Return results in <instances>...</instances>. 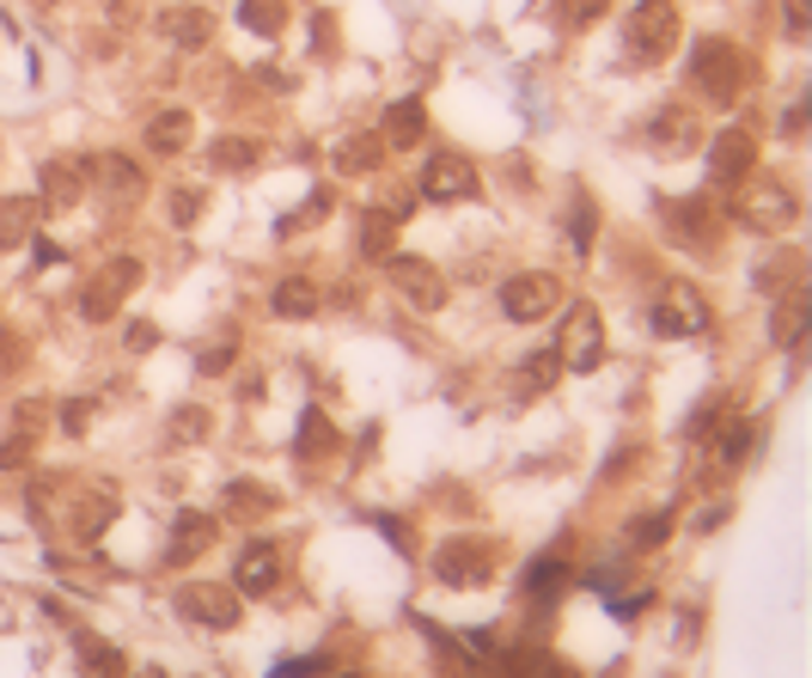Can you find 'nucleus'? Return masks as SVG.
Wrapping results in <instances>:
<instances>
[{"instance_id":"nucleus-1","label":"nucleus","mask_w":812,"mask_h":678,"mask_svg":"<svg viewBox=\"0 0 812 678\" xmlns=\"http://www.w3.org/2000/svg\"><path fill=\"white\" fill-rule=\"evenodd\" d=\"M495 562H501V538H476V532H464V538H446L440 550H434V581L440 586H459V593H476V586H489Z\"/></svg>"},{"instance_id":"nucleus-2","label":"nucleus","mask_w":812,"mask_h":678,"mask_svg":"<svg viewBox=\"0 0 812 678\" xmlns=\"http://www.w3.org/2000/svg\"><path fill=\"white\" fill-rule=\"evenodd\" d=\"M746 56H739L734 44H720V37H703V44L690 49V86L708 98V105H734L739 93H746Z\"/></svg>"},{"instance_id":"nucleus-3","label":"nucleus","mask_w":812,"mask_h":678,"mask_svg":"<svg viewBox=\"0 0 812 678\" xmlns=\"http://www.w3.org/2000/svg\"><path fill=\"white\" fill-rule=\"evenodd\" d=\"M678 44V7L672 0H635V13L623 25L629 62H666V49Z\"/></svg>"},{"instance_id":"nucleus-4","label":"nucleus","mask_w":812,"mask_h":678,"mask_svg":"<svg viewBox=\"0 0 812 678\" xmlns=\"http://www.w3.org/2000/svg\"><path fill=\"white\" fill-rule=\"evenodd\" d=\"M734 215H739V227H751V232H788L800 220V196L788 184H776V178H758V184L739 190Z\"/></svg>"},{"instance_id":"nucleus-5","label":"nucleus","mask_w":812,"mask_h":678,"mask_svg":"<svg viewBox=\"0 0 812 678\" xmlns=\"http://www.w3.org/2000/svg\"><path fill=\"white\" fill-rule=\"evenodd\" d=\"M141 281V263L135 257H117V263H105L86 288H80V318L86 324H105V318H117V306H123V293Z\"/></svg>"},{"instance_id":"nucleus-6","label":"nucleus","mask_w":812,"mask_h":678,"mask_svg":"<svg viewBox=\"0 0 812 678\" xmlns=\"http://www.w3.org/2000/svg\"><path fill=\"white\" fill-rule=\"evenodd\" d=\"M556 306H562V281L544 276V269H525V276H513L501 288V312L513 324H537V318H550Z\"/></svg>"},{"instance_id":"nucleus-7","label":"nucleus","mask_w":812,"mask_h":678,"mask_svg":"<svg viewBox=\"0 0 812 678\" xmlns=\"http://www.w3.org/2000/svg\"><path fill=\"white\" fill-rule=\"evenodd\" d=\"M647 147L659 159H684L690 147H703V123H696V110L690 105H659L647 117Z\"/></svg>"},{"instance_id":"nucleus-8","label":"nucleus","mask_w":812,"mask_h":678,"mask_svg":"<svg viewBox=\"0 0 812 678\" xmlns=\"http://www.w3.org/2000/svg\"><path fill=\"white\" fill-rule=\"evenodd\" d=\"M422 196H428V202H476V196H483L476 166L464 154H434L428 171H422Z\"/></svg>"},{"instance_id":"nucleus-9","label":"nucleus","mask_w":812,"mask_h":678,"mask_svg":"<svg viewBox=\"0 0 812 678\" xmlns=\"http://www.w3.org/2000/svg\"><path fill=\"white\" fill-rule=\"evenodd\" d=\"M385 263H391V288H398L415 312H440L446 306V276L428 257H385Z\"/></svg>"},{"instance_id":"nucleus-10","label":"nucleus","mask_w":812,"mask_h":678,"mask_svg":"<svg viewBox=\"0 0 812 678\" xmlns=\"http://www.w3.org/2000/svg\"><path fill=\"white\" fill-rule=\"evenodd\" d=\"M605 361V324L593 306H568V330H562V367L593 373Z\"/></svg>"},{"instance_id":"nucleus-11","label":"nucleus","mask_w":812,"mask_h":678,"mask_svg":"<svg viewBox=\"0 0 812 678\" xmlns=\"http://www.w3.org/2000/svg\"><path fill=\"white\" fill-rule=\"evenodd\" d=\"M647 324H654L659 337H696V330H708V306H703V293L666 288L654 300V312H647Z\"/></svg>"},{"instance_id":"nucleus-12","label":"nucleus","mask_w":812,"mask_h":678,"mask_svg":"<svg viewBox=\"0 0 812 678\" xmlns=\"http://www.w3.org/2000/svg\"><path fill=\"white\" fill-rule=\"evenodd\" d=\"M178 612L190 623H208V630H232L239 623V593L215 581H196V586H178Z\"/></svg>"},{"instance_id":"nucleus-13","label":"nucleus","mask_w":812,"mask_h":678,"mask_svg":"<svg viewBox=\"0 0 812 678\" xmlns=\"http://www.w3.org/2000/svg\"><path fill=\"white\" fill-rule=\"evenodd\" d=\"M751 166H758V147H751L746 129H720L715 141H708V178L727 190H739L751 178Z\"/></svg>"},{"instance_id":"nucleus-14","label":"nucleus","mask_w":812,"mask_h":678,"mask_svg":"<svg viewBox=\"0 0 812 678\" xmlns=\"http://www.w3.org/2000/svg\"><path fill=\"white\" fill-rule=\"evenodd\" d=\"M281 581V556L269 538H251L239 550V569H232V593H269Z\"/></svg>"},{"instance_id":"nucleus-15","label":"nucleus","mask_w":812,"mask_h":678,"mask_svg":"<svg viewBox=\"0 0 812 678\" xmlns=\"http://www.w3.org/2000/svg\"><path fill=\"white\" fill-rule=\"evenodd\" d=\"M37 184H44L49 208H74V202L86 196V166H80V159H44Z\"/></svg>"},{"instance_id":"nucleus-16","label":"nucleus","mask_w":812,"mask_h":678,"mask_svg":"<svg viewBox=\"0 0 812 678\" xmlns=\"http://www.w3.org/2000/svg\"><path fill=\"white\" fill-rule=\"evenodd\" d=\"M86 178H93L105 196H141V166L123 154H93L86 159Z\"/></svg>"},{"instance_id":"nucleus-17","label":"nucleus","mask_w":812,"mask_h":678,"mask_svg":"<svg viewBox=\"0 0 812 678\" xmlns=\"http://www.w3.org/2000/svg\"><path fill=\"white\" fill-rule=\"evenodd\" d=\"M215 532H220V520H215V513H178V525H171V550H166V562H190L196 550H208V544H215Z\"/></svg>"},{"instance_id":"nucleus-18","label":"nucleus","mask_w":812,"mask_h":678,"mask_svg":"<svg viewBox=\"0 0 812 678\" xmlns=\"http://www.w3.org/2000/svg\"><path fill=\"white\" fill-rule=\"evenodd\" d=\"M159 37H171L178 49H202L215 37V19L202 7H171V13H159Z\"/></svg>"},{"instance_id":"nucleus-19","label":"nucleus","mask_w":812,"mask_h":678,"mask_svg":"<svg viewBox=\"0 0 812 678\" xmlns=\"http://www.w3.org/2000/svg\"><path fill=\"white\" fill-rule=\"evenodd\" d=\"M318 306H324V293H318V281H306V276H281L276 293H269V312H276V318H312Z\"/></svg>"},{"instance_id":"nucleus-20","label":"nucleus","mask_w":812,"mask_h":678,"mask_svg":"<svg viewBox=\"0 0 812 678\" xmlns=\"http://www.w3.org/2000/svg\"><path fill=\"white\" fill-rule=\"evenodd\" d=\"M398 227L403 220L391 215V208H367V215H361V257H373V263L398 257Z\"/></svg>"},{"instance_id":"nucleus-21","label":"nucleus","mask_w":812,"mask_h":678,"mask_svg":"<svg viewBox=\"0 0 812 678\" xmlns=\"http://www.w3.org/2000/svg\"><path fill=\"white\" fill-rule=\"evenodd\" d=\"M428 135V110L415 105V98H398V105L385 110V141H391V147H415V141Z\"/></svg>"},{"instance_id":"nucleus-22","label":"nucleus","mask_w":812,"mask_h":678,"mask_svg":"<svg viewBox=\"0 0 812 678\" xmlns=\"http://www.w3.org/2000/svg\"><path fill=\"white\" fill-rule=\"evenodd\" d=\"M190 135H196L190 110H159L154 123H147V147H154V154H184Z\"/></svg>"},{"instance_id":"nucleus-23","label":"nucleus","mask_w":812,"mask_h":678,"mask_svg":"<svg viewBox=\"0 0 812 678\" xmlns=\"http://www.w3.org/2000/svg\"><path fill=\"white\" fill-rule=\"evenodd\" d=\"M769 342H807V288H795L788 300H776V312H769Z\"/></svg>"},{"instance_id":"nucleus-24","label":"nucleus","mask_w":812,"mask_h":678,"mask_svg":"<svg viewBox=\"0 0 812 678\" xmlns=\"http://www.w3.org/2000/svg\"><path fill=\"white\" fill-rule=\"evenodd\" d=\"M37 227V202L32 196H0V251L7 245H25Z\"/></svg>"},{"instance_id":"nucleus-25","label":"nucleus","mask_w":812,"mask_h":678,"mask_svg":"<svg viewBox=\"0 0 812 678\" xmlns=\"http://www.w3.org/2000/svg\"><path fill=\"white\" fill-rule=\"evenodd\" d=\"M556 373H562V349H537V355L520 367L513 391H520V398H537V391H550V386H556Z\"/></svg>"},{"instance_id":"nucleus-26","label":"nucleus","mask_w":812,"mask_h":678,"mask_svg":"<svg viewBox=\"0 0 812 678\" xmlns=\"http://www.w3.org/2000/svg\"><path fill=\"white\" fill-rule=\"evenodd\" d=\"M495 661H501V678H568L544 647H513V654H495Z\"/></svg>"},{"instance_id":"nucleus-27","label":"nucleus","mask_w":812,"mask_h":678,"mask_svg":"<svg viewBox=\"0 0 812 678\" xmlns=\"http://www.w3.org/2000/svg\"><path fill=\"white\" fill-rule=\"evenodd\" d=\"M379 159H385V141L379 135H349L337 147V166L349 171V178H367V171H379Z\"/></svg>"},{"instance_id":"nucleus-28","label":"nucleus","mask_w":812,"mask_h":678,"mask_svg":"<svg viewBox=\"0 0 812 678\" xmlns=\"http://www.w3.org/2000/svg\"><path fill=\"white\" fill-rule=\"evenodd\" d=\"M568 581H574V569H568L562 556H537L532 569H525V593H532V600H556Z\"/></svg>"},{"instance_id":"nucleus-29","label":"nucleus","mask_w":812,"mask_h":678,"mask_svg":"<svg viewBox=\"0 0 812 678\" xmlns=\"http://www.w3.org/2000/svg\"><path fill=\"white\" fill-rule=\"evenodd\" d=\"M269 508H276V495L263 489V483H227V513L232 520H263Z\"/></svg>"},{"instance_id":"nucleus-30","label":"nucleus","mask_w":812,"mask_h":678,"mask_svg":"<svg viewBox=\"0 0 812 678\" xmlns=\"http://www.w3.org/2000/svg\"><path fill=\"white\" fill-rule=\"evenodd\" d=\"M239 19H245L257 37H281V25H288V0H239Z\"/></svg>"},{"instance_id":"nucleus-31","label":"nucleus","mask_w":812,"mask_h":678,"mask_svg":"<svg viewBox=\"0 0 812 678\" xmlns=\"http://www.w3.org/2000/svg\"><path fill=\"white\" fill-rule=\"evenodd\" d=\"M593 232H598L593 196H574V208H568V245H574V251H593Z\"/></svg>"},{"instance_id":"nucleus-32","label":"nucleus","mask_w":812,"mask_h":678,"mask_svg":"<svg viewBox=\"0 0 812 678\" xmlns=\"http://www.w3.org/2000/svg\"><path fill=\"white\" fill-rule=\"evenodd\" d=\"M208 159H215L220 171H251V166H257V141L227 135V141H215V147H208Z\"/></svg>"},{"instance_id":"nucleus-33","label":"nucleus","mask_w":812,"mask_h":678,"mask_svg":"<svg viewBox=\"0 0 812 678\" xmlns=\"http://www.w3.org/2000/svg\"><path fill=\"white\" fill-rule=\"evenodd\" d=\"M300 434H306V440H300V452H306V459H324V452H337V428H330L318 410H306V416H300Z\"/></svg>"},{"instance_id":"nucleus-34","label":"nucleus","mask_w":812,"mask_h":678,"mask_svg":"<svg viewBox=\"0 0 812 678\" xmlns=\"http://www.w3.org/2000/svg\"><path fill=\"white\" fill-rule=\"evenodd\" d=\"M751 422H739V416H727L720 422V464H739V459H751Z\"/></svg>"},{"instance_id":"nucleus-35","label":"nucleus","mask_w":812,"mask_h":678,"mask_svg":"<svg viewBox=\"0 0 812 678\" xmlns=\"http://www.w3.org/2000/svg\"><path fill=\"white\" fill-rule=\"evenodd\" d=\"M202 434H208V410H202V403H184V410L171 416V440H178V447H196Z\"/></svg>"},{"instance_id":"nucleus-36","label":"nucleus","mask_w":812,"mask_h":678,"mask_svg":"<svg viewBox=\"0 0 812 678\" xmlns=\"http://www.w3.org/2000/svg\"><path fill=\"white\" fill-rule=\"evenodd\" d=\"M598 13H605V0H556V25L562 32H586Z\"/></svg>"},{"instance_id":"nucleus-37","label":"nucleus","mask_w":812,"mask_h":678,"mask_svg":"<svg viewBox=\"0 0 812 678\" xmlns=\"http://www.w3.org/2000/svg\"><path fill=\"white\" fill-rule=\"evenodd\" d=\"M666 532H672V513H647V520L629 525V544H635V550H654V544H666Z\"/></svg>"},{"instance_id":"nucleus-38","label":"nucleus","mask_w":812,"mask_h":678,"mask_svg":"<svg viewBox=\"0 0 812 678\" xmlns=\"http://www.w3.org/2000/svg\"><path fill=\"white\" fill-rule=\"evenodd\" d=\"M56 416H62V428H68V434H86V422H93V398H68Z\"/></svg>"},{"instance_id":"nucleus-39","label":"nucleus","mask_w":812,"mask_h":678,"mask_svg":"<svg viewBox=\"0 0 812 678\" xmlns=\"http://www.w3.org/2000/svg\"><path fill=\"white\" fill-rule=\"evenodd\" d=\"M196 215H202V190H171V220H178V227H190Z\"/></svg>"},{"instance_id":"nucleus-40","label":"nucleus","mask_w":812,"mask_h":678,"mask_svg":"<svg viewBox=\"0 0 812 678\" xmlns=\"http://www.w3.org/2000/svg\"><path fill=\"white\" fill-rule=\"evenodd\" d=\"M269 678H330V661H318V654H312V661H288V666H276Z\"/></svg>"},{"instance_id":"nucleus-41","label":"nucleus","mask_w":812,"mask_h":678,"mask_svg":"<svg viewBox=\"0 0 812 678\" xmlns=\"http://www.w3.org/2000/svg\"><path fill=\"white\" fill-rule=\"evenodd\" d=\"M324 215H330V196H312L306 208H300V215H288V220H281V232H293V227H318Z\"/></svg>"},{"instance_id":"nucleus-42","label":"nucleus","mask_w":812,"mask_h":678,"mask_svg":"<svg viewBox=\"0 0 812 678\" xmlns=\"http://www.w3.org/2000/svg\"><path fill=\"white\" fill-rule=\"evenodd\" d=\"M379 532L398 544V550H410V520H391V513H379Z\"/></svg>"},{"instance_id":"nucleus-43","label":"nucleus","mask_w":812,"mask_h":678,"mask_svg":"<svg viewBox=\"0 0 812 678\" xmlns=\"http://www.w3.org/2000/svg\"><path fill=\"white\" fill-rule=\"evenodd\" d=\"M154 342H159V330H154V324H129V349H135V355H147Z\"/></svg>"},{"instance_id":"nucleus-44","label":"nucleus","mask_w":812,"mask_h":678,"mask_svg":"<svg viewBox=\"0 0 812 678\" xmlns=\"http://www.w3.org/2000/svg\"><path fill=\"white\" fill-rule=\"evenodd\" d=\"M647 600H654V593H647V586H642V593H623V600H611V612H617V617H635V612H642Z\"/></svg>"},{"instance_id":"nucleus-45","label":"nucleus","mask_w":812,"mask_h":678,"mask_svg":"<svg viewBox=\"0 0 812 678\" xmlns=\"http://www.w3.org/2000/svg\"><path fill=\"white\" fill-rule=\"evenodd\" d=\"M232 367V349H215V355H202V373H227Z\"/></svg>"},{"instance_id":"nucleus-46","label":"nucleus","mask_w":812,"mask_h":678,"mask_svg":"<svg viewBox=\"0 0 812 678\" xmlns=\"http://www.w3.org/2000/svg\"><path fill=\"white\" fill-rule=\"evenodd\" d=\"M788 32L807 37V7H800V0H788Z\"/></svg>"},{"instance_id":"nucleus-47","label":"nucleus","mask_w":812,"mask_h":678,"mask_svg":"<svg viewBox=\"0 0 812 678\" xmlns=\"http://www.w3.org/2000/svg\"><path fill=\"white\" fill-rule=\"evenodd\" d=\"M0 464H25V447H19V440H13V447H0Z\"/></svg>"},{"instance_id":"nucleus-48","label":"nucleus","mask_w":812,"mask_h":678,"mask_svg":"<svg viewBox=\"0 0 812 678\" xmlns=\"http://www.w3.org/2000/svg\"><path fill=\"white\" fill-rule=\"evenodd\" d=\"M141 678H166V673H159V666H154V673H141Z\"/></svg>"}]
</instances>
